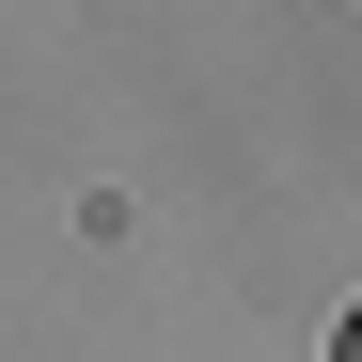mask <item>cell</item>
<instances>
[{
  "label": "cell",
  "instance_id": "1",
  "mask_svg": "<svg viewBox=\"0 0 362 362\" xmlns=\"http://www.w3.org/2000/svg\"><path fill=\"white\" fill-rule=\"evenodd\" d=\"M331 362H362V299H346V315H331Z\"/></svg>",
  "mask_w": 362,
  "mask_h": 362
}]
</instances>
